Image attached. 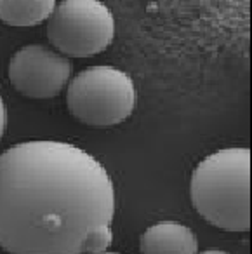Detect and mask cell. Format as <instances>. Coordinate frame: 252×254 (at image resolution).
Returning a JSON list of instances; mask_svg holds the SVG:
<instances>
[{"label": "cell", "mask_w": 252, "mask_h": 254, "mask_svg": "<svg viewBox=\"0 0 252 254\" xmlns=\"http://www.w3.org/2000/svg\"><path fill=\"white\" fill-rule=\"evenodd\" d=\"M115 187L70 143L23 141L0 153V247L9 254H89L113 242Z\"/></svg>", "instance_id": "obj_1"}, {"label": "cell", "mask_w": 252, "mask_h": 254, "mask_svg": "<svg viewBox=\"0 0 252 254\" xmlns=\"http://www.w3.org/2000/svg\"><path fill=\"white\" fill-rule=\"evenodd\" d=\"M193 207L226 232L251 228V150L223 148L195 167L189 181Z\"/></svg>", "instance_id": "obj_2"}, {"label": "cell", "mask_w": 252, "mask_h": 254, "mask_svg": "<svg viewBox=\"0 0 252 254\" xmlns=\"http://www.w3.org/2000/svg\"><path fill=\"white\" fill-rule=\"evenodd\" d=\"M137 92L126 71L108 64L85 68L66 89L70 113L85 126L108 127L132 115Z\"/></svg>", "instance_id": "obj_3"}, {"label": "cell", "mask_w": 252, "mask_h": 254, "mask_svg": "<svg viewBox=\"0 0 252 254\" xmlns=\"http://www.w3.org/2000/svg\"><path fill=\"white\" fill-rule=\"evenodd\" d=\"M47 37L61 56L91 58L113 42L115 19L99 0H63L47 19Z\"/></svg>", "instance_id": "obj_4"}, {"label": "cell", "mask_w": 252, "mask_h": 254, "mask_svg": "<svg viewBox=\"0 0 252 254\" xmlns=\"http://www.w3.org/2000/svg\"><path fill=\"white\" fill-rule=\"evenodd\" d=\"M9 80L26 98H56L71 77V63L51 47L32 44L18 49L9 61Z\"/></svg>", "instance_id": "obj_5"}, {"label": "cell", "mask_w": 252, "mask_h": 254, "mask_svg": "<svg viewBox=\"0 0 252 254\" xmlns=\"http://www.w3.org/2000/svg\"><path fill=\"white\" fill-rule=\"evenodd\" d=\"M141 254H196L198 240L189 226L160 221L148 226L139 239Z\"/></svg>", "instance_id": "obj_6"}, {"label": "cell", "mask_w": 252, "mask_h": 254, "mask_svg": "<svg viewBox=\"0 0 252 254\" xmlns=\"http://www.w3.org/2000/svg\"><path fill=\"white\" fill-rule=\"evenodd\" d=\"M54 0H0V21L9 26H35L53 14Z\"/></svg>", "instance_id": "obj_7"}, {"label": "cell", "mask_w": 252, "mask_h": 254, "mask_svg": "<svg viewBox=\"0 0 252 254\" xmlns=\"http://www.w3.org/2000/svg\"><path fill=\"white\" fill-rule=\"evenodd\" d=\"M5 127H7V108H5V103L0 96V139L4 138Z\"/></svg>", "instance_id": "obj_8"}, {"label": "cell", "mask_w": 252, "mask_h": 254, "mask_svg": "<svg viewBox=\"0 0 252 254\" xmlns=\"http://www.w3.org/2000/svg\"><path fill=\"white\" fill-rule=\"evenodd\" d=\"M196 254H230V253L221 251V249H207V251H202V253H196Z\"/></svg>", "instance_id": "obj_9"}, {"label": "cell", "mask_w": 252, "mask_h": 254, "mask_svg": "<svg viewBox=\"0 0 252 254\" xmlns=\"http://www.w3.org/2000/svg\"><path fill=\"white\" fill-rule=\"evenodd\" d=\"M89 254H120V253H112V251H99V253H89Z\"/></svg>", "instance_id": "obj_10"}]
</instances>
